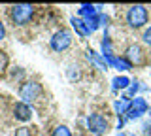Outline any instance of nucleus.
I'll use <instances>...</instances> for the list:
<instances>
[{
	"label": "nucleus",
	"instance_id": "21",
	"mask_svg": "<svg viewBox=\"0 0 151 136\" xmlns=\"http://www.w3.org/2000/svg\"><path fill=\"white\" fill-rule=\"evenodd\" d=\"M98 25H100V27L108 25V15H106V13H98Z\"/></svg>",
	"mask_w": 151,
	"mask_h": 136
},
{
	"label": "nucleus",
	"instance_id": "16",
	"mask_svg": "<svg viewBox=\"0 0 151 136\" xmlns=\"http://www.w3.org/2000/svg\"><path fill=\"white\" fill-rule=\"evenodd\" d=\"M140 83H142V81H138V79H134V81H130L129 89H127V93H129L127 96H129L130 100H132V98H136V96H138V91H140L142 87H144V85H140Z\"/></svg>",
	"mask_w": 151,
	"mask_h": 136
},
{
	"label": "nucleus",
	"instance_id": "13",
	"mask_svg": "<svg viewBox=\"0 0 151 136\" xmlns=\"http://www.w3.org/2000/svg\"><path fill=\"white\" fill-rule=\"evenodd\" d=\"M98 15V10H96V6H93V4H81L79 6V10H78V17H81V19H93V17H96Z\"/></svg>",
	"mask_w": 151,
	"mask_h": 136
},
{
	"label": "nucleus",
	"instance_id": "5",
	"mask_svg": "<svg viewBox=\"0 0 151 136\" xmlns=\"http://www.w3.org/2000/svg\"><path fill=\"white\" fill-rule=\"evenodd\" d=\"M87 129H89V132H93L94 136H104L110 130V121L102 114H91L87 117Z\"/></svg>",
	"mask_w": 151,
	"mask_h": 136
},
{
	"label": "nucleus",
	"instance_id": "22",
	"mask_svg": "<svg viewBox=\"0 0 151 136\" xmlns=\"http://www.w3.org/2000/svg\"><path fill=\"white\" fill-rule=\"evenodd\" d=\"M9 76H12V79H15V78H23V76H25V72H23L21 68H19V70H12V72H9Z\"/></svg>",
	"mask_w": 151,
	"mask_h": 136
},
{
	"label": "nucleus",
	"instance_id": "11",
	"mask_svg": "<svg viewBox=\"0 0 151 136\" xmlns=\"http://www.w3.org/2000/svg\"><path fill=\"white\" fill-rule=\"evenodd\" d=\"M85 57H87V60H89L91 64H94L96 68H100V70H110V68H108V64H106V59H104L100 53H96L94 49H87V51H85Z\"/></svg>",
	"mask_w": 151,
	"mask_h": 136
},
{
	"label": "nucleus",
	"instance_id": "12",
	"mask_svg": "<svg viewBox=\"0 0 151 136\" xmlns=\"http://www.w3.org/2000/svg\"><path fill=\"white\" fill-rule=\"evenodd\" d=\"M129 108H130V98L129 96H121L113 102V110H115V114L119 117H125L127 112H129Z\"/></svg>",
	"mask_w": 151,
	"mask_h": 136
},
{
	"label": "nucleus",
	"instance_id": "23",
	"mask_svg": "<svg viewBox=\"0 0 151 136\" xmlns=\"http://www.w3.org/2000/svg\"><path fill=\"white\" fill-rule=\"evenodd\" d=\"M6 38V27H4V23L0 21V42Z\"/></svg>",
	"mask_w": 151,
	"mask_h": 136
},
{
	"label": "nucleus",
	"instance_id": "9",
	"mask_svg": "<svg viewBox=\"0 0 151 136\" xmlns=\"http://www.w3.org/2000/svg\"><path fill=\"white\" fill-rule=\"evenodd\" d=\"M106 59V64L108 68H115L119 72H127V70L132 68V64L127 60L125 57H119V55H111V57H104Z\"/></svg>",
	"mask_w": 151,
	"mask_h": 136
},
{
	"label": "nucleus",
	"instance_id": "7",
	"mask_svg": "<svg viewBox=\"0 0 151 136\" xmlns=\"http://www.w3.org/2000/svg\"><path fill=\"white\" fill-rule=\"evenodd\" d=\"M125 59L129 60V63L134 66V64H142L144 63V49H142V45L140 44H130L129 47H127L125 51Z\"/></svg>",
	"mask_w": 151,
	"mask_h": 136
},
{
	"label": "nucleus",
	"instance_id": "14",
	"mask_svg": "<svg viewBox=\"0 0 151 136\" xmlns=\"http://www.w3.org/2000/svg\"><path fill=\"white\" fill-rule=\"evenodd\" d=\"M130 85V79L127 76H115L111 79V91L117 93V91H127Z\"/></svg>",
	"mask_w": 151,
	"mask_h": 136
},
{
	"label": "nucleus",
	"instance_id": "6",
	"mask_svg": "<svg viewBox=\"0 0 151 136\" xmlns=\"http://www.w3.org/2000/svg\"><path fill=\"white\" fill-rule=\"evenodd\" d=\"M149 112V104H147V100L145 98H142V96H136V98H132L130 100V108H129V112H127V115H125V121L129 119V121H134V119H140L144 114H147Z\"/></svg>",
	"mask_w": 151,
	"mask_h": 136
},
{
	"label": "nucleus",
	"instance_id": "10",
	"mask_svg": "<svg viewBox=\"0 0 151 136\" xmlns=\"http://www.w3.org/2000/svg\"><path fill=\"white\" fill-rule=\"evenodd\" d=\"M70 23H72V29L76 30V34H78L79 38H87V36H91V30H89L87 21H85V19L74 15L72 19H70Z\"/></svg>",
	"mask_w": 151,
	"mask_h": 136
},
{
	"label": "nucleus",
	"instance_id": "2",
	"mask_svg": "<svg viewBox=\"0 0 151 136\" xmlns=\"http://www.w3.org/2000/svg\"><path fill=\"white\" fill-rule=\"evenodd\" d=\"M147 21H149V12L144 4H136V6L129 8V12H127V25L130 29H144Z\"/></svg>",
	"mask_w": 151,
	"mask_h": 136
},
{
	"label": "nucleus",
	"instance_id": "20",
	"mask_svg": "<svg viewBox=\"0 0 151 136\" xmlns=\"http://www.w3.org/2000/svg\"><path fill=\"white\" fill-rule=\"evenodd\" d=\"M30 134H32L30 127H19V129L15 130V134H13V136H30Z\"/></svg>",
	"mask_w": 151,
	"mask_h": 136
},
{
	"label": "nucleus",
	"instance_id": "3",
	"mask_svg": "<svg viewBox=\"0 0 151 136\" xmlns=\"http://www.w3.org/2000/svg\"><path fill=\"white\" fill-rule=\"evenodd\" d=\"M42 93H44V87H42L40 81H34V79H27V81L21 83V87H19V96H21V102H36L38 98L42 96Z\"/></svg>",
	"mask_w": 151,
	"mask_h": 136
},
{
	"label": "nucleus",
	"instance_id": "8",
	"mask_svg": "<svg viewBox=\"0 0 151 136\" xmlns=\"http://www.w3.org/2000/svg\"><path fill=\"white\" fill-rule=\"evenodd\" d=\"M13 117H15L17 121H21V123H27V121L32 119V108L19 100V102H15V106H13Z\"/></svg>",
	"mask_w": 151,
	"mask_h": 136
},
{
	"label": "nucleus",
	"instance_id": "25",
	"mask_svg": "<svg viewBox=\"0 0 151 136\" xmlns=\"http://www.w3.org/2000/svg\"><path fill=\"white\" fill-rule=\"evenodd\" d=\"M145 136H149V134H145Z\"/></svg>",
	"mask_w": 151,
	"mask_h": 136
},
{
	"label": "nucleus",
	"instance_id": "19",
	"mask_svg": "<svg viewBox=\"0 0 151 136\" xmlns=\"http://www.w3.org/2000/svg\"><path fill=\"white\" fill-rule=\"evenodd\" d=\"M142 42H144L147 47H151V27H147V29L144 30V34H142Z\"/></svg>",
	"mask_w": 151,
	"mask_h": 136
},
{
	"label": "nucleus",
	"instance_id": "24",
	"mask_svg": "<svg viewBox=\"0 0 151 136\" xmlns=\"http://www.w3.org/2000/svg\"><path fill=\"white\" fill-rule=\"evenodd\" d=\"M147 114H149V117H151V108H149V112H147Z\"/></svg>",
	"mask_w": 151,
	"mask_h": 136
},
{
	"label": "nucleus",
	"instance_id": "1",
	"mask_svg": "<svg viewBox=\"0 0 151 136\" xmlns=\"http://www.w3.org/2000/svg\"><path fill=\"white\" fill-rule=\"evenodd\" d=\"M32 17H34V6L30 4H15L9 8V19L13 27H25L32 21Z\"/></svg>",
	"mask_w": 151,
	"mask_h": 136
},
{
	"label": "nucleus",
	"instance_id": "17",
	"mask_svg": "<svg viewBox=\"0 0 151 136\" xmlns=\"http://www.w3.org/2000/svg\"><path fill=\"white\" fill-rule=\"evenodd\" d=\"M8 64H9V59H8V53L4 49H0V76L6 74L8 70Z\"/></svg>",
	"mask_w": 151,
	"mask_h": 136
},
{
	"label": "nucleus",
	"instance_id": "15",
	"mask_svg": "<svg viewBox=\"0 0 151 136\" xmlns=\"http://www.w3.org/2000/svg\"><path fill=\"white\" fill-rule=\"evenodd\" d=\"M100 55L102 57H111V55H115L113 53V44H111V38L108 34H104V38H102V42H100Z\"/></svg>",
	"mask_w": 151,
	"mask_h": 136
},
{
	"label": "nucleus",
	"instance_id": "18",
	"mask_svg": "<svg viewBox=\"0 0 151 136\" xmlns=\"http://www.w3.org/2000/svg\"><path fill=\"white\" fill-rule=\"evenodd\" d=\"M51 136H72V130H70L66 125H59V127H55V129H53Z\"/></svg>",
	"mask_w": 151,
	"mask_h": 136
},
{
	"label": "nucleus",
	"instance_id": "4",
	"mask_svg": "<svg viewBox=\"0 0 151 136\" xmlns=\"http://www.w3.org/2000/svg\"><path fill=\"white\" fill-rule=\"evenodd\" d=\"M72 32H70L68 29H60V30H57L53 36H51V40H49V45H51V49L57 51V53H63V51H66L72 45Z\"/></svg>",
	"mask_w": 151,
	"mask_h": 136
}]
</instances>
